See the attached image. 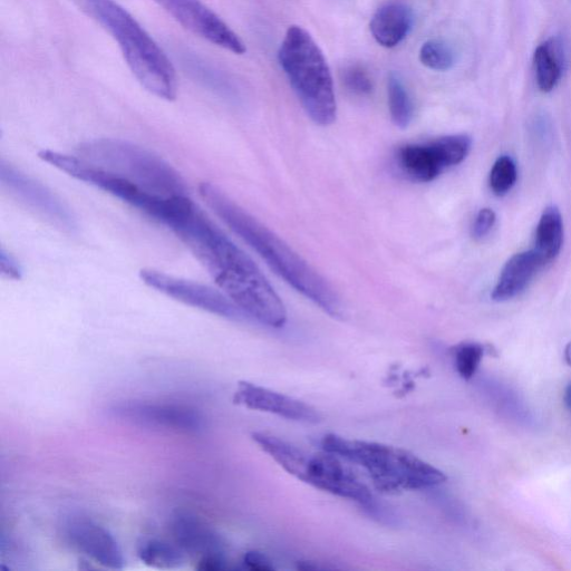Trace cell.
I'll use <instances>...</instances> for the list:
<instances>
[{
  "label": "cell",
  "instance_id": "cell-1",
  "mask_svg": "<svg viewBox=\"0 0 571 571\" xmlns=\"http://www.w3.org/2000/svg\"><path fill=\"white\" fill-rule=\"evenodd\" d=\"M247 317L272 328L287 322L283 300L258 266L196 206L171 229Z\"/></svg>",
  "mask_w": 571,
  "mask_h": 571
},
{
  "label": "cell",
  "instance_id": "cell-2",
  "mask_svg": "<svg viewBox=\"0 0 571 571\" xmlns=\"http://www.w3.org/2000/svg\"><path fill=\"white\" fill-rule=\"evenodd\" d=\"M200 195L212 211L296 292L311 300L329 316L344 318V306L334 288L283 239L239 207L217 186L209 182L202 183Z\"/></svg>",
  "mask_w": 571,
  "mask_h": 571
},
{
  "label": "cell",
  "instance_id": "cell-3",
  "mask_svg": "<svg viewBox=\"0 0 571 571\" xmlns=\"http://www.w3.org/2000/svg\"><path fill=\"white\" fill-rule=\"evenodd\" d=\"M118 44L125 63L149 93L164 101L178 96V77L170 58L127 9L116 0H70Z\"/></svg>",
  "mask_w": 571,
  "mask_h": 571
},
{
  "label": "cell",
  "instance_id": "cell-4",
  "mask_svg": "<svg viewBox=\"0 0 571 571\" xmlns=\"http://www.w3.org/2000/svg\"><path fill=\"white\" fill-rule=\"evenodd\" d=\"M324 451L361 466L374 487L386 495L434 488L447 481L445 474L412 452L379 442L350 440L327 434Z\"/></svg>",
  "mask_w": 571,
  "mask_h": 571
},
{
  "label": "cell",
  "instance_id": "cell-5",
  "mask_svg": "<svg viewBox=\"0 0 571 571\" xmlns=\"http://www.w3.org/2000/svg\"><path fill=\"white\" fill-rule=\"evenodd\" d=\"M278 61L309 118L322 127L333 124L337 116L333 76L313 36L303 27L290 26Z\"/></svg>",
  "mask_w": 571,
  "mask_h": 571
},
{
  "label": "cell",
  "instance_id": "cell-6",
  "mask_svg": "<svg viewBox=\"0 0 571 571\" xmlns=\"http://www.w3.org/2000/svg\"><path fill=\"white\" fill-rule=\"evenodd\" d=\"M76 156L151 195L189 196L186 182L178 171L137 144L118 139L87 141L76 149Z\"/></svg>",
  "mask_w": 571,
  "mask_h": 571
},
{
  "label": "cell",
  "instance_id": "cell-7",
  "mask_svg": "<svg viewBox=\"0 0 571 571\" xmlns=\"http://www.w3.org/2000/svg\"><path fill=\"white\" fill-rule=\"evenodd\" d=\"M471 143L467 135L457 134L427 143L405 144L395 153L396 166L412 181L431 182L466 160Z\"/></svg>",
  "mask_w": 571,
  "mask_h": 571
},
{
  "label": "cell",
  "instance_id": "cell-8",
  "mask_svg": "<svg viewBox=\"0 0 571 571\" xmlns=\"http://www.w3.org/2000/svg\"><path fill=\"white\" fill-rule=\"evenodd\" d=\"M300 481L343 499L352 500L372 515H383L372 491L333 453L309 454Z\"/></svg>",
  "mask_w": 571,
  "mask_h": 571
},
{
  "label": "cell",
  "instance_id": "cell-9",
  "mask_svg": "<svg viewBox=\"0 0 571 571\" xmlns=\"http://www.w3.org/2000/svg\"><path fill=\"white\" fill-rule=\"evenodd\" d=\"M110 414L140 427L181 434H198L206 428L197 409L180 403L127 401L111 406Z\"/></svg>",
  "mask_w": 571,
  "mask_h": 571
},
{
  "label": "cell",
  "instance_id": "cell-10",
  "mask_svg": "<svg viewBox=\"0 0 571 571\" xmlns=\"http://www.w3.org/2000/svg\"><path fill=\"white\" fill-rule=\"evenodd\" d=\"M140 277L145 285L156 289L157 292L200 311L231 321H241L247 317L224 292L210 286L153 269L141 270Z\"/></svg>",
  "mask_w": 571,
  "mask_h": 571
},
{
  "label": "cell",
  "instance_id": "cell-11",
  "mask_svg": "<svg viewBox=\"0 0 571 571\" xmlns=\"http://www.w3.org/2000/svg\"><path fill=\"white\" fill-rule=\"evenodd\" d=\"M189 32L236 55L247 52L246 44L217 13L202 0H154Z\"/></svg>",
  "mask_w": 571,
  "mask_h": 571
},
{
  "label": "cell",
  "instance_id": "cell-12",
  "mask_svg": "<svg viewBox=\"0 0 571 571\" xmlns=\"http://www.w3.org/2000/svg\"><path fill=\"white\" fill-rule=\"evenodd\" d=\"M0 181L18 201L52 225L69 230L75 227L70 209L53 191L4 160L0 164Z\"/></svg>",
  "mask_w": 571,
  "mask_h": 571
},
{
  "label": "cell",
  "instance_id": "cell-13",
  "mask_svg": "<svg viewBox=\"0 0 571 571\" xmlns=\"http://www.w3.org/2000/svg\"><path fill=\"white\" fill-rule=\"evenodd\" d=\"M64 535L67 543L93 563L106 569L124 567L122 549L105 527L82 516L71 517L65 522Z\"/></svg>",
  "mask_w": 571,
  "mask_h": 571
},
{
  "label": "cell",
  "instance_id": "cell-14",
  "mask_svg": "<svg viewBox=\"0 0 571 571\" xmlns=\"http://www.w3.org/2000/svg\"><path fill=\"white\" fill-rule=\"evenodd\" d=\"M234 403L296 422L317 423L322 419L312 405L246 381L238 383Z\"/></svg>",
  "mask_w": 571,
  "mask_h": 571
},
{
  "label": "cell",
  "instance_id": "cell-15",
  "mask_svg": "<svg viewBox=\"0 0 571 571\" xmlns=\"http://www.w3.org/2000/svg\"><path fill=\"white\" fill-rule=\"evenodd\" d=\"M170 534L189 558H226L221 537L195 516L178 512L170 521Z\"/></svg>",
  "mask_w": 571,
  "mask_h": 571
},
{
  "label": "cell",
  "instance_id": "cell-16",
  "mask_svg": "<svg viewBox=\"0 0 571 571\" xmlns=\"http://www.w3.org/2000/svg\"><path fill=\"white\" fill-rule=\"evenodd\" d=\"M545 265L534 249L512 256L503 267L498 283L493 288L492 299L496 302H506L519 296L529 286L538 270Z\"/></svg>",
  "mask_w": 571,
  "mask_h": 571
},
{
  "label": "cell",
  "instance_id": "cell-17",
  "mask_svg": "<svg viewBox=\"0 0 571 571\" xmlns=\"http://www.w3.org/2000/svg\"><path fill=\"white\" fill-rule=\"evenodd\" d=\"M412 9L403 3H390L377 9L370 31L377 44L386 48L399 46L412 31Z\"/></svg>",
  "mask_w": 571,
  "mask_h": 571
},
{
  "label": "cell",
  "instance_id": "cell-18",
  "mask_svg": "<svg viewBox=\"0 0 571 571\" xmlns=\"http://www.w3.org/2000/svg\"><path fill=\"white\" fill-rule=\"evenodd\" d=\"M534 64L539 90L543 93L554 91L565 71L563 43L557 38H550L540 44L534 54Z\"/></svg>",
  "mask_w": 571,
  "mask_h": 571
},
{
  "label": "cell",
  "instance_id": "cell-19",
  "mask_svg": "<svg viewBox=\"0 0 571 571\" xmlns=\"http://www.w3.org/2000/svg\"><path fill=\"white\" fill-rule=\"evenodd\" d=\"M251 438L258 447L268 454L285 471L300 480L306 467L309 454L296 445L283 439L275 437L273 434L265 432H254Z\"/></svg>",
  "mask_w": 571,
  "mask_h": 571
},
{
  "label": "cell",
  "instance_id": "cell-20",
  "mask_svg": "<svg viewBox=\"0 0 571 571\" xmlns=\"http://www.w3.org/2000/svg\"><path fill=\"white\" fill-rule=\"evenodd\" d=\"M137 555L144 565L166 570L183 568L189 559L173 540L159 538H142L137 546Z\"/></svg>",
  "mask_w": 571,
  "mask_h": 571
},
{
  "label": "cell",
  "instance_id": "cell-21",
  "mask_svg": "<svg viewBox=\"0 0 571 571\" xmlns=\"http://www.w3.org/2000/svg\"><path fill=\"white\" fill-rule=\"evenodd\" d=\"M563 244V217L557 207H548L539 220L534 250L544 260V263L548 264L559 255Z\"/></svg>",
  "mask_w": 571,
  "mask_h": 571
},
{
  "label": "cell",
  "instance_id": "cell-22",
  "mask_svg": "<svg viewBox=\"0 0 571 571\" xmlns=\"http://www.w3.org/2000/svg\"><path fill=\"white\" fill-rule=\"evenodd\" d=\"M387 99L391 119L396 127L406 129L413 120V103L399 74L391 73L387 80Z\"/></svg>",
  "mask_w": 571,
  "mask_h": 571
},
{
  "label": "cell",
  "instance_id": "cell-23",
  "mask_svg": "<svg viewBox=\"0 0 571 571\" xmlns=\"http://www.w3.org/2000/svg\"><path fill=\"white\" fill-rule=\"evenodd\" d=\"M419 58L425 67L437 72L449 71L456 64L452 48L438 40L425 42L420 48Z\"/></svg>",
  "mask_w": 571,
  "mask_h": 571
},
{
  "label": "cell",
  "instance_id": "cell-24",
  "mask_svg": "<svg viewBox=\"0 0 571 571\" xmlns=\"http://www.w3.org/2000/svg\"><path fill=\"white\" fill-rule=\"evenodd\" d=\"M485 347L479 343H461L453 348L454 365L463 380L469 381L478 372Z\"/></svg>",
  "mask_w": 571,
  "mask_h": 571
},
{
  "label": "cell",
  "instance_id": "cell-25",
  "mask_svg": "<svg viewBox=\"0 0 571 571\" xmlns=\"http://www.w3.org/2000/svg\"><path fill=\"white\" fill-rule=\"evenodd\" d=\"M518 170L514 160L508 156L500 157L490 172V188L496 196L502 197L515 187Z\"/></svg>",
  "mask_w": 571,
  "mask_h": 571
},
{
  "label": "cell",
  "instance_id": "cell-26",
  "mask_svg": "<svg viewBox=\"0 0 571 571\" xmlns=\"http://www.w3.org/2000/svg\"><path fill=\"white\" fill-rule=\"evenodd\" d=\"M346 89L358 96H367L373 92L371 77L361 66H350L343 72Z\"/></svg>",
  "mask_w": 571,
  "mask_h": 571
},
{
  "label": "cell",
  "instance_id": "cell-27",
  "mask_svg": "<svg viewBox=\"0 0 571 571\" xmlns=\"http://www.w3.org/2000/svg\"><path fill=\"white\" fill-rule=\"evenodd\" d=\"M496 214L493 210L486 208L481 209L473 222L472 236L474 239H482L489 235L493 226L496 224Z\"/></svg>",
  "mask_w": 571,
  "mask_h": 571
},
{
  "label": "cell",
  "instance_id": "cell-28",
  "mask_svg": "<svg viewBox=\"0 0 571 571\" xmlns=\"http://www.w3.org/2000/svg\"><path fill=\"white\" fill-rule=\"evenodd\" d=\"M245 567L253 571H273L275 570L273 561L260 551L251 550L243 558Z\"/></svg>",
  "mask_w": 571,
  "mask_h": 571
},
{
  "label": "cell",
  "instance_id": "cell-29",
  "mask_svg": "<svg viewBox=\"0 0 571 571\" xmlns=\"http://www.w3.org/2000/svg\"><path fill=\"white\" fill-rule=\"evenodd\" d=\"M0 272L5 278L19 280L22 277V267L16 258L7 253L5 249L0 251Z\"/></svg>",
  "mask_w": 571,
  "mask_h": 571
},
{
  "label": "cell",
  "instance_id": "cell-30",
  "mask_svg": "<svg viewBox=\"0 0 571 571\" xmlns=\"http://www.w3.org/2000/svg\"><path fill=\"white\" fill-rule=\"evenodd\" d=\"M564 403L566 409L571 413V382L566 386L564 392Z\"/></svg>",
  "mask_w": 571,
  "mask_h": 571
},
{
  "label": "cell",
  "instance_id": "cell-31",
  "mask_svg": "<svg viewBox=\"0 0 571 571\" xmlns=\"http://www.w3.org/2000/svg\"><path fill=\"white\" fill-rule=\"evenodd\" d=\"M565 360H566L567 364L571 366V342L566 347Z\"/></svg>",
  "mask_w": 571,
  "mask_h": 571
}]
</instances>
